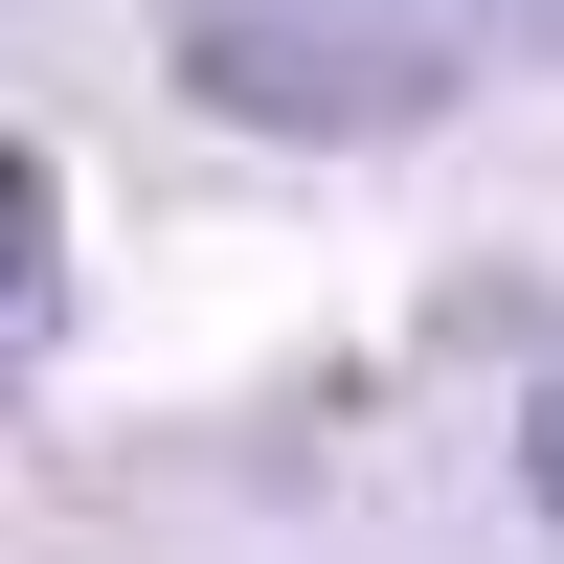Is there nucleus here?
I'll use <instances>...</instances> for the list:
<instances>
[{"mask_svg": "<svg viewBox=\"0 0 564 564\" xmlns=\"http://www.w3.org/2000/svg\"><path fill=\"white\" fill-rule=\"evenodd\" d=\"M475 23H497V45H520V68H564V0H475Z\"/></svg>", "mask_w": 564, "mask_h": 564, "instance_id": "3", "label": "nucleus"}, {"mask_svg": "<svg viewBox=\"0 0 564 564\" xmlns=\"http://www.w3.org/2000/svg\"><path fill=\"white\" fill-rule=\"evenodd\" d=\"M475 0H181V90L249 135H406L475 90Z\"/></svg>", "mask_w": 564, "mask_h": 564, "instance_id": "1", "label": "nucleus"}, {"mask_svg": "<svg viewBox=\"0 0 564 564\" xmlns=\"http://www.w3.org/2000/svg\"><path fill=\"white\" fill-rule=\"evenodd\" d=\"M45 294H68V226H45V159L0 135V361L45 339Z\"/></svg>", "mask_w": 564, "mask_h": 564, "instance_id": "2", "label": "nucleus"}, {"mask_svg": "<svg viewBox=\"0 0 564 564\" xmlns=\"http://www.w3.org/2000/svg\"><path fill=\"white\" fill-rule=\"evenodd\" d=\"M520 475H542V520H564V361H542V430H520Z\"/></svg>", "mask_w": 564, "mask_h": 564, "instance_id": "4", "label": "nucleus"}]
</instances>
